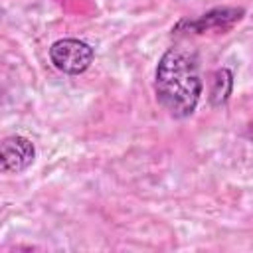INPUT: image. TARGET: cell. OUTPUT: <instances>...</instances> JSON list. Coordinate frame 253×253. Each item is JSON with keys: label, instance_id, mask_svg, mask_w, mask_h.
I'll return each instance as SVG.
<instances>
[{"label": "cell", "instance_id": "obj_1", "mask_svg": "<svg viewBox=\"0 0 253 253\" xmlns=\"http://www.w3.org/2000/svg\"><path fill=\"white\" fill-rule=\"evenodd\" d=\"M154 91L158 103L176 119L190 117L202 95L200 61L194 51L172 47L156 67Z\"/></svg>", "mask_w": 253, "mask_h": 253}, {"label": "cell", "instance_id": "obj_2", "mask_svg": "<svg viewBox=\"0 0 253 253\" xmlns=\"http://www.w3.org/2000/svg\"><path fill=\"white\" fill-rule=\"evenodd\" d=\"M49 59L55 65V69L67 73V75H79L87 71V67L93 61V47L81 40L65 38L57 40L49 47Z\"/></svg>", "mask_w": 253, "mask_h": 253}, {"label": "cell", "instance_id": "obj_3", "mask_svg": "<svg viewBox=\"0 0 253 253\" xmlns=\"http://www.w3.org/2000/svg\"><path fill=\"white\" fill-rule=\"evenodd\" d=\"M36 158V148L30 138L12 134L6 136L0 144V168L4 172H22L26 170Z\"/></svg>", "mask_w": 253, "mask_h": 253}, {"label": "cell", "instance_id": "obj_4", "mask_svg": "<svg viewBox=\"0 0 253 253\" xmlns=\"http://www.w3.org/2000/svg\"><path fill=\"white\" fill-rule=\"evenodd\" d=\"M243 16V8H215L194 22H182L180 26H188L192 32H210V30H227Z\"/></svg>", "mask_w": 253, "mask_h": 253}, {"label": "cell", "instance_id": "obj_5", "mask_svg": "<svg viewBox=\"0 0 253 253\" xmlns=\"http://www.w3.org/2000/svg\"><path fill=\"white\" fill-rule=\"evenodd\" d=\"M231 87H233L231 71L229 69H217L213 73V79H211V91H210L211 105H215V107L223 105L231 95Z\"/></svg>", "mask_w": 253, "mask_h": 253}]
</instances>
